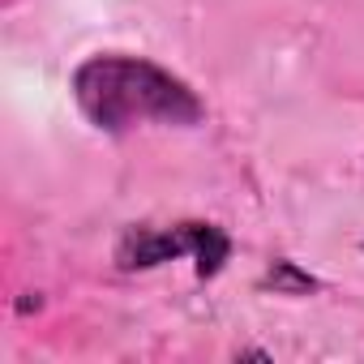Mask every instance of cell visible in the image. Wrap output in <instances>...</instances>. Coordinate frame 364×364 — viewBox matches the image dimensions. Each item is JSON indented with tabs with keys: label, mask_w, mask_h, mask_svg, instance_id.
<instances>
[{
	"label": "cell",
	"mask_w": 364,
	"mask_h": 364,
	"mask_svg": "<svg viewBox=\"0 0 364 364\" xmlns=\"http://www.w3.org/2000/svg\"><path fill=\"white\" fill-rule=\"evenodd\" d=\"M77 107L90 124L124 133L137 124H198V95L167 69L137 56H95L73 73Z\"/></svg>",
	"instance_id": "1"
},
{
	"label": "cell",
	"mask_w": 364,
	"mask_h": 364,
	"mask_svg": "<svg viewBox=\"0 0 364 364\" xmlns=\"http://www.w3.org/2000/svg\"><path fill=\"white\" fill-rule=\"evenodd\" d=\"M180 253L198 257V274H215L228 257V236L219 228H206V223H180L171 232H137L124 240L120 262L124 266H159V262L180 257Z\"/></svg>",
	"instance_id": "2"
}]
</instances>
